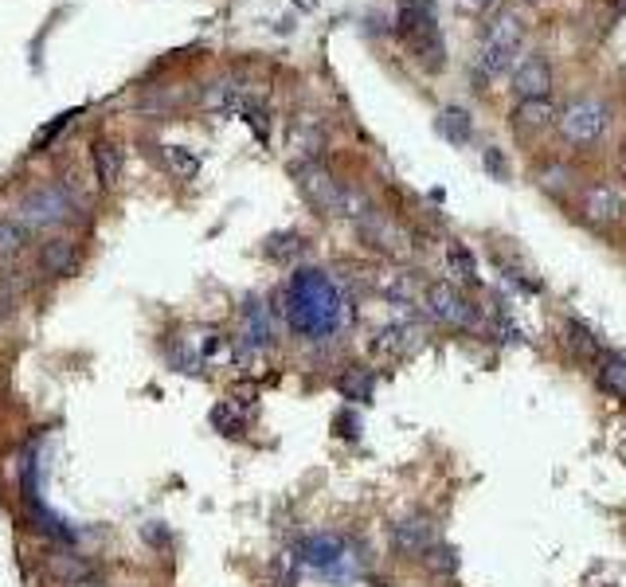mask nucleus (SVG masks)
Masks as SVG:
<instances>
[{
  "label": "nucleus",
  "instance_id": "nucleus-1",
  "mask_svg": "<svg viewBox=\"0 0 626 587\" xmlns=\"http://www.w3.org/2000/svg\"><path fill=\"white\" fill-rule=\"evenodd\" d=\"M75 216V200L67 188L59 184H40L32 188L24 200H20V224L28 231H51V227H63Z\"/></svg>",
  "mask_w": 626,
  "mask_h": 587
},
{
  "label": "nucleus",
  "instance_id": "nucleus-2",
  "mask_svg": "<svg viewBox=\"0 0 626 587\" xmlns=\"http://www.w3.org/2000/svg\"><path fill=\"white\" fill-rule=\"evenodd\" d=\"M396 32L423 67L439 71L443 67V40H439V24L431 16V8H400L396 16Z\"/></svg>",
  "mask_w": 626,
  "mask_h": 587
},
{
  "label": "nucleus",
  "instance_id": "nucleus-3",
  "mask_svg": "<svg viewBox=\"0 0 626 587\" xmlns=\"http://www.w3.org/2000/svg\"><path fill=\"white\" fill-rule=\"evenodd\" d=\"M556 122H560V134L568 137L572 145H591L607 130V106L595 102V98H576L572 106H564L556 114Z\"/></svg>",
  "mask_w": 626,
  "mask_h": 587
},
{
  "label": "nucleus",
  "instance_id": "nucleus-4",
  "mask_svg": "<svg viewBox=\"0 0 626 587\" xmlns=\"http://www.w3.org/2000/svg\"><path fill=\"white\" fill-rule=\"evenodd\" d=\"M423 310L431 321H439V325H454V329H466V325H474V306H470V298H462L450 282H431L427 286V294H423Z\"/></svg>",
  "mask_w": 626,
  "mask_h": 587
},
{
  "label": "nucleus",
  "instance_id": "nucleus-5",
  "mask_svg": "<svg viewBox=\"0 0 626 587\" xmlns=\"http://www.w3.org/2000/svg\"><path fill=\"white\" fill-rule=\"evenodd\" d=\"M435 544V521L427 513H411L392 525V548L403 556H423Z\"/></svg>",
  "mask_w": 626,
  "mask_h": 587
},
{
  "label": "nucleus",
  "instance_id": "nucleus-6",
  "mask_svg": "<svg viewBox=\"0 0 626 587\" xmlns=\"http://www.w3.org/2000/svg\"><path fill=\"white\" fill-rule=\"evenodd\" d=\"M513 91H517V102L548 98V91H552V71H548V63H544L540 55L517 63V71H513Z\"/></svg>",
  "mask_w": 626,
  "mask_h": 587
},
{
  "label": "nucleus",
  "instance_id": "nucleus-7",
  "mask_svg": "<svg viewBox=\"0 0 626 587\" xmlns=\"http://www.w3.org/2000/svg\"><path fill=\"white\" fill-rule=\"evenodd\" d=\"M79 267V247L75 239L67 235H51L44 247H40V271L51 278H67V274Z\"/></svg>",
  "mask_w": 626,
  "mask_h": 587
},
{
  "label": "nucleus",
  "instance_id": "nucleus-8",
  "mask_svg": "<svg viewBox=\"0 0 626 587\" xmlns=\"http://www.w3.org/2000/svg\"><path fill=\"white\" fill-rule=\"evenodd\" d=\"M521 40H525V20H521L517 12H497V16H493V24H490V32H486V47H493V51H501V55H513V59H517Z\"/></svg>",
  "mask_w": 626,
  "mask_h": 587
},
{
  "label": "nucleus",
  "instance_id": "nucleus-9",
  "mask_svg": "<svg viewBox=\"0 0 626 587\" xmlns=\"http://www.w3.org/2000/svg\"><path fill=\"white\" fill-rule=\"evenodd\" d=\"M583 216L599 227L615 224V220L623 216V196H619L611 184H595V188H587V196H583Z\"/></svg>",
  "mask_w": 626,
  "mask_h": 587
},
{
  "label": "nucleus",
  "instance_id": "nucleus-10",
  "mask_svg": "<svg viewBox=\"0 0 626 587\" xmlns=\"http://www.w3.org/2000/svg\"><path fill=\"white\" fill-rule=\"evenodd\" d=\"M360 235L372 243V247H380V251H388V255H403L407 251V231L396 227L392 220H384V216H364L360 220Z\"/></svg>",
  "mask_w": 626,
  "mask_h": 587
},
{
  "label": "nucleus",
  "instance_id": "nucleus-11",
  "mask_svg": "<svg viewBox=\"0 0 626 587\" xmlns=\"http://www.w3.org/2000/svg\"><path fill=\"white\" fill-rule=\"evenodd\" d=\"M513 130L517 134H537V130H544L552 118H556V106L548 102V98H533V102H517L513 106Z\"/></svg>",
  "mask_w": 626,
  "mask_h": 587
},
{
  "label": "nucleus",
  "instance_id": "nucleus-12",
  "mask_svg": "<svg viewBox=\"0 0 626 587\" xmlns=\"http://www.w3.org/2000/svg\"><path fill=\"white\" fill-rule=\"evenodd\" d=\"M415 345H419V325H411V321H396V325L380 329V337H376V353H384V357H407Z\"/></svg>",
  "mask_w": 626,
  "mask_h": 587
},
{
  "label": "nucleus",
  "instance_id": "nucleus-13",
  "mask_svg": "<svg viewBox=\"0 0 626 587\" xmlns=\"http://www.w3.org/2000/svg\"><path fill=\"white\" fill-rule=\"evenodd\" d=\"M90 161H94V177H98L102 188H114L122 181V149L114 141H94Z\"/></svg>",
  "mask_w": 626,
  "mask_h": 587
},
{
  "label": "nucleus",
  "instance_id": "nucleus-14",
  "mask_svg": "<svg viewBox=\"0 0 626 587\" xmlns=\"http://www.w3.org/2000/svg\"><path fill=\"white\" fill-rule=\"evenodd\" d=\"M47 564H51V572L63 580V584L71 587H83L94 580V572H90V564L83 556H75V552H63V548H55L51 556H47Z\"/></svg>",
  "mask_w": 626,
  "mask_h": 587
},
{
  "label": "nucleus",
  "instance_id": "nucleus-15",
  "mask_svg": "<svg viewBox=\"0 0 626 587\" xmlns=\"http://www.w3.org/2000/svg\"><path fill=\"white\" fill-rule=\"evenodd\" d=\"M599 388L611 392L615 400H626V361L623 357H611V353L599 357Z\"/></svg>",
  "mask_w": 626,
  "mask_h": 587
},
{
  "label": "nucleus",
  "instance_id": "nucleus-16",
  "mask_svg": "<svg viewBox=\"0 0 626 587\" xmlns=\"http://www.w3.org/2000/svg\"><path fill=\"white\" fill-rule=\"evenodd\" d=\"M439 134L447 137V141H454V145H466L470 134H474V122H470V114L462 106H447L439 114Z\"/></svg>",
  "mask_w": 626,
  "mask_h": 587
},
{
  "label": "nucleus",
  "instance_id": "nucleus-17",
  "mask_svg": "<svg viewBox=\"0 0 626 587\" xmlns=\"http://www.w3.org/2000/svg\"><path fill=\"white\" fill-rule=\"evenodd\" d=\"M28 239H32V231L20 224V220H0V263L24 255Z\"/></svg>",
  "mask_w": 626,
  "mask_h": 587
},
{
  "label": "nucleus",
  "instance_id": "nucleus-18",
  "mask_svg": "<svg viewBox=\"0 0 626 587\" xmlns=\"http://www.w3.org/2000/svg\"><path fill=\"white\" fill-rule=\"evenodd\" d=\"M423 564H427L431 576H454V572H458V552H454L450 544L435 541L427 552H423Z\"/></svg>",
  "mask_w": 626,
  "mask_h": 587
},
{
  "label": "nucleus",
  "instance_id": "nucleus-19",
  "mask_svg": "<svg viewBox=\"0 0 626 587\" xmlns=\"http://www.w3.org/2000/svg\"><path fill=\"white\" fill-rule=\"evenodd\" d=\"M447 263H450V271L458 274V282H466V286H474V282H478V267H474V255H470V247H466V243H450Z\"/></svg>",
  "mask_w": 626,
  "mask_h": 587
},
{
  "label": "nucleus",
  "instance_id": "nucleus-20",
  "mask_svg": "<svg viewBox=\"0 0 626 587\" xmlns=\"http://www.w3.org/2000/svg\"><path fill=\"white\" fill-rule=\"evenodd\" d=\"M568 337H572L576 353H583V357H603V353H599V341L591 337V329H583L580 321H568Z\"/></svg>",
  "mask_w": 626,
  "mask_h": 587
},
{
  "label": "nucleus",
  "instance_id": "nucleus-21",
  "mask_svg": "<svg viewBox=\"0 0 626 587\" xmlns=\"http://www.w3.org/2000/svg\"><path fill=\"white\" fill-rule=\"evenodd\" d=\"M306 552H310V556H306L310 564H333L337 552H341V544L333 541V537H317V541L306 544Z\"/></svg>",
  "mask_w": 626,
  "mask_h": 587
},
{
  "label": "nucleus",
  "instance_id": "nucleus-22",
  "mask_svg": "<svg viewBox=\"0 0 626 587\" xmlns=\"http://www.w3.org/2000/svg\"><path fill=\"white\" fill-rule=\"evenodd\" d=\"M486 169H490L493 177H505V157H501V149H490V153H486Z\"/></svg>",
  "mask_w": 626,
  "mask_h": 587
},
{
  "label": "nucleus",
  "instance_id": "nucleus-23",
  "mask_svg": "<svg viewBox=\"0 0 626 587\" xmlns=\"http://www.w3.org/2000/svg\"><path fill=\"white\" fill-rule=\"evenodd\" d=\"M400 8H431V0H400Z\"/></svg>",
  "mask_w": 626,
  "mask_h": 587
},
{
  "label": "nucleus",
  "instance_id": "nucleus-24",
  "mask_svg": "<svg viewBox=\"0 0 626 587\" xmlns=\"http://www.w3.org/2000/svg\"><path fill=\"white\" fill-rule=\"evenodd\" d=\"M615 4H619V8H623V12H626V0H615Z\"/></svg>",
  "mask_w": 626,
  "mask_h": 587
}]
</instances>
